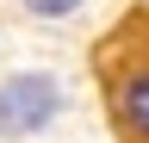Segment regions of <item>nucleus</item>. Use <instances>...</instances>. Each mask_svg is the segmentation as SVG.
Segmentation results:
<instances>
[{"mask_svg":"<svg viewBox=\"0 0 149 143\" xmlns=\"http://www.w3.org/2000/svg\"><path fill=\"white\" fill-rule=\"evenodd\" d=\"M100 93L118 143H149V13L130 19L100 44Z\"/></svg>","mask_w":149,"mask_h":143,"instance_id":"obj_1","label":"nucleus"},{"mask_svg":"<svg viewBox=\"0 0 149 143\" xmlns=\"http://www.w3.org/2000/svg\"><path fill=\"white\" fill-rule=\"evenodd\" d=\"M68 112V81L56 68H13L0 75V143H31Z\"/></svg>","mask_w":149,"mask_h":143,"instance_id":"obj_2","label":"nucleus"},{"mask_svg":"<svg viewBox=\"0 0 149 143\" xmlns=\"http://www.w3.org/2000/svg\"><path fill=\"white\" fill-rule=\"evenodd\" d=\"M93 6V0H19V13L37 25H62V19H81V13Z\"/></svg>","mask_w":149,"mask_h":143,"instance_id":"obj_3","label":"nucleus"}]
</instances>
